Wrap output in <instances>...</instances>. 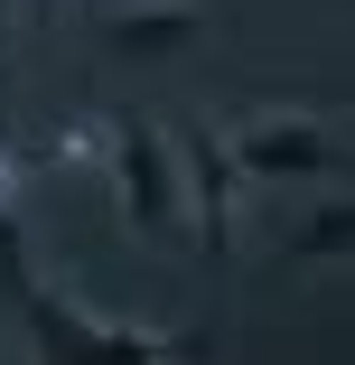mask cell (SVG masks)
Instances as JSON below:
<instances>
[{"instance_id": "6da1fadb", "label": "cell", "mask_w": 355, "mask_h": 365, "mask_svg": "<svg viewBox=\"0 0 355 365\" xmlns=\"http://www.w3.org/2000/svg\"><path fill=\"white\" fill-rule=\"evenodd\" d=\"M0 290L19 300V319H28L38 356H56V365H169V356H187V337H178V328H122V319H85L75 300H65V290H47V281L28 272V253H19L10 206H0Z\"/></svg>"}, {"instance_id": "52a82bcc", "label": "cell", "mask_w": 355, "mask_h": 365, "mask_svg": "<svg viewBox=\"0 0 355 365\" xmlns=\"http://www.w3.org/2000/svg\"><path fill=\"white\" fill-rule=\"evenodd\" d=\"M28 178H38V140H0V206H10Z\"/></svg>"}, {"instance_id": "5b68a950", "label": "cell", "mask_w": 355, "mask_h": 365, "mask_svg": "<svg viewBox=\"0 0 355 365\" xmlns=\"http://www.w3.org/2000/svg\"><path fill=\"white\" fill-rule=\"evenodd\" d=\"M196 29H206V10H187V0H159V10H103V47L112 56H178Z\"/></svg>"}, {"instance_id": "8992f818", "label": "cell", "mask_w": 355, "mask_h": 365, "mask_svg": "<svg viewBox=\"0 0 355 365\" xmlns=\"http://www.w3.org/2000/svg\"><path fill=\"white\" fill-rule=\"evenodd\" d=\"M346 235H355V206L337 197V206L300 215V235H290V253H300V262H327V253H346Z\"/></svg>"}, {"instance_id": "3957f363", "label": "cell", "mask_w": 355, "mask_h": 365, "mask_svg": "<svg viewBox=\"0 0 355 365\" xmlns=\"http://www.w3.org/2000/svg\"><path fill=\"white\" fill-rule=\"evenodd\" d=\"M225 150H234L243 178H318V169L346 160V150H337V131H327L318 113H253V122L225 131Z\"/></svg>"}, {"instance_id": "ba28073f", "label": "cell", "mask_w": 355, "mask_h": 365, "mask_svg": "<svg viewBox=\"0 0 355 365\" xmlns=\"http://www.w3.org/2000/svg\"><path fill=\"white\" fill-rule=\"evenodd\" d=\"M0 47H10V29H0Z\"/></svg>"}, {"instance_id": "277c9868", "label": "cell", "mask_w": 355, "mask_h": 365, "mask_svg": "<svg viewBox=\"0 0 355 365\" xmlns=\"http://www.w3.org/2000/svg\"><path fill=\"white\" fill-rule=\"evenodd\" d=\"M169 150H178V187L196 197V253L225 262V253H234V187H243V169H234V150H225V131H216V122H187Z\"/></svg>"}, {"instance_id": "7a4b0ae2", "label": "cell", "mask_w": 355, "mask_h": 365, "mask_svg": "<svg viewBox=\"0 0 355 365\" xmlns=\"http://www.w3.org/2000/svg\"><path fill=\"white\" fill-rule=\"evenodd\" d=\"M103 160L122 178V206L150 244H187V187H178V150L150 113H112L103 122Z\"/></svg>"}, {"instance_id": "9c48e42d", "label": "cell", "mask_w": 355, "mask_h": 365, "mask_svg": "<svg viewBox=\"0 0 355 365\" xmlns=\"http://www.w3.org/2000/svg\"><path fill=\"white\" fill-rule=\"evenodd\" d=\"M38 10H47V0H38Z\"/></svg>"}]
</instances>
